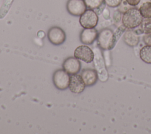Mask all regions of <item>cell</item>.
<instances>
[{
    "label": "cell",
    "mask_w": 151,
    "mask_h": 134,
    "mask_svg": "<svg viewBox=\"0 0 151 134\" xmlns=\"http://www.w3.org/2000/svg\"><path fill=\"white\" fill-rule=\"evenodd\" d=\"M63 68L69 74H77L81 69V63L78 59L70 57L64 60L63 64Z\"/></svg>",
    "instance_id": "obj_9"
},
{
    "label": "cell",
    "mask_w": 151,
    "mask_h": 134,
    "mask_svg": "<svg viewBox=\"0 0 151 134\" xmlns=\"http://www.w3.org/2000/svg\"><path fill=\"white\" fill-rule=\"evenodd\" d=\"M140 25V29L145 34L151 33V18L143 19V21Z\"/></svg>",
    "instance_id": "obj_15"
},
{
    "label": "cell",
    "mask_w": 151,
    "mask_h": 134,
    "mask_svg": "<svg viewBox=\"0 0 151 134\" xmlns=\"http://www.w3.org/2000/svg\"><path fill=\"white\" fill-rule=\"evenodd\" d=\"M87 8L91 9L99 8L103 3L104 0H84Z\"/></svg>",
    "instance_id": "obj_16"
},
{
    "label": "cell",
    "mask_w": 151,
    "mask_h": 134,
    "mask_svg": "<svg viewBox=\"0 0 151 134\" xmlns=\"http://www.w3.org/2000/svg\"><path fill=\"white\" fill-rule=\"evenodd\" d=\"M87 6L84 0H68L67 3V10L73 16L82 15L86 10Z\"/></svg>",
    "instance_id": "obj_7"
},
{
    "label": "cell",
    "mask_w": 151,
    "mask_h": 134,
    "mask_svg": "<svg viewBox=\"0 0 151 134\" xmlns=\"http://www.w3.org/2000/svg\"><path fill=\"white\" fill-rule=\"evenodd\" d=\"M53 83L55 87L59 90H65L68 87L70 76L64 70H56L52 77Z\"/></svg>",
    "instance_id": "obj_4"
},
{
    "label": "cell",
    "mask_w": 151,
    "mask_h": 134,
    "mask_svg": "<svg viewBox=\"0 0 151 134\" xmlns=\"http://www.w3.org/2000/svg\"><path fill=\"white\" fill-rule=\"evenodd\" d=\"M143 40L146 45H151V33L150 34H145L143 36Z\"/></svg>",
    "instance_id": "obj_18"
},
{
    "label": "cell",
    "mask_w": 151,
    "mask_h": 134,
    "mask_svg": "<svg viewBox=\"0 0 151 134\" xmlns=\"http://www.w3.org/2000/svg\"><path fill=\"white\" fill-rule=\"evenodd\" d=\"M143 19L139 9L130 8L123 13L122 22L123 26L126 28L133 29L139 27L141 24Z\"/></svg>",
    "instance_id": "obj_1"
},
{
    "label": "cell",
    "mask_w": 151,
    "mask_h": 134,
    "mask_svg": "<svg viewBox=\"0 0 151 134\" xmlns=\"http://www.w3.org/2000/svg\"><path fill=\"white\" fill-rule=\"evenodd\" d=\"M124 42L129 47H135L139 43V37L133 30H127L123 35Z\"/></svg>",
    "instance_id": "obj_12"
},
{
    "label": "cell",
    "mask_w": 151,
    "mask_h": 134,
    "mask_svg": "<svg viewBox=\"0 0 151 134\" xmlns=\"http://www.w3.org/2000/svg\"><path fill=\"white\" fill-rule=\"evenodd\" d=\"M99 17L96 12L91 9H86V11L80 15L79 19L80 24L84 28H94L98 23Z\"/></svg>",
    "instance_id": "obj_3"
},
{
    "label": "cell",
    "mask_w": 151,
    "mask_h": 134,
    "mask_svg": "<svg viewBox=\"0 0 151 134\" xmlns=\"http://www.w3.org/2000/svg\"><path fill=\"white\" fill-rule=\"evenodd\" d=\"M139 55L143 62L151 64V45H146L143 46L140 50Z\"/></svg>",
    "instance_id": "obj_13"
},
{
    "label": "cell",
    "mask_w": 151,
    "mask_h": 134,
    "mask_svg": "<svg viewBox=\"0 0 151 134\" xmlns=\"http://www.w3.org/2000/svg\"><path fill=\"white\" fill-rule=\"evenodd\" d=\"M98 34V31L94 28H84L80 33V41L86 45L91 44L97 39Z\"/></svg>",
    "instance_id": "obj_10"
},
{
    "label": "cell",
    "mask_w": 151,
    "mask_h": 134,
    "mask_svg": "<svg viewBox=\"0 0 151 134\" xmlns=\"http://www.w3.org/2000/svg\"><path fill=\"white\" fill-rule=\"evenodd\" d=\"M105 4L111 8L117 7L120 5L122 0H104Z\"/></svg>",
    "instance_id": "obj_17"
},
{
    "label": "cell",
    "mask_w": 151,
    "mask_h": 134,
    "mask_svg": "<svg viewBox=\"0 0 151 134\" xmlns=\"http://www.w3.org/2000/svg\"><path fill=\"white\" fill-rule=\"evenodd\" d=\"M74 56L75 58L82 60L86 63H90L94 59L93 50L86 45H81L77 47L74 50Z\"/></svg>",
    "instance_id": "obj_6"
},
{
    "label": "cell",
    "mask_w": 151,
    "mask_h": 134,
    "mask_svg": "<svg viewBox=\"0 0 151 134\" xmlns=\"http://www.w3.org/2000/svg\"><path fill=\"white\" fill-rule=\"evenodd\" d=\"M99 47L104 50L112 49L116 42V36L110 28H104L98 34L97 38Z\"/></svg>",
    "instance_id": "obj_2"
},
{
    "label": "cell",
    "mask_w": 151,
    "mask_h": 134,
    "mask_svg": "<svg viewBox=\"0 0 151 134\" xmlns=\"http://www.w3.org/2000/svg\"><path fill=\"white\" fill-rule=\"evenodd\" d=\"M86 84L80 74H74L70 76L68 88L70 90L75 94H79L83 92L85 89Z\"/></svg>",
    "instance_id": "obj_8"
},
{
    "label": "cell",
    "mask_w": 151,
    "mask_h": 134,
    "mask_svg": "<svg viewBox=\"0 0 151 134\" xmlns=\"http://www.w3.org/2000/svg\"><path fill=\"white\" fill-rule=\"evenodd\" d=\"M128 5L132 6H135L137 5L141 0H125Z\"/></svg>",
    "instance_id": "obj_19"
},
{
    "label": "cell",
    "mask_w": 151,
    "mask_h": 134,
    "mask_svg": "<svg viewBox=\"0 0 151 134\" xmlns=\"http://www.w3.org/2000/svg\"><path fill=\"white\" fill-rule=\"evenodd\" d=\"M81 76L86 84V86H91L95 84L98 80L97 71L94 69H85L81 73Z\"/></svg>",
    "instance_id": "obj_11"
},
{
    "label": "cell",
    "mask_w": 151,
    "mask_h": 134,
    "mask_svg": "<svg viewBox=\"0 0 151 134\" xmlns=\"http://www.w3.org/2000/svg\"><path fill=\"white\" fill-rule=\"evenodd\" d=\"M139 11L143 18H151V2H145L143 3L139 8Z\"/></svg>",
    "instance_id": "obj_14"
},
{
    "label": "cell",
    "mask_w": 151,
    "mask_h": 134,
    "mask_svg": "<svg viewBox=\"0 0 151 134\" xmlns=\"http://www.w3.org/2000/svg\"><path fill=\"white\" fill-rule=\"evenodd\" d=\"M47 37L51 44L54 45H59L65 41L66 35L61 28L54 26L51 27L48 31Z\"/></svg>",
    "instance_id": "obj_5"
}]
</instances>
